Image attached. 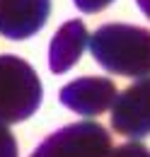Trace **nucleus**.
Returning a JSON list of instances; mask_svg holds the SVG:
<instances>
[{"mask_svg": "<svg viewBox=\"0 0 150 157\" xmlns=\"http://www.w3.org/2000/svg\"><path fill=\"white\" fill-rule=\"evenodd\" d=\"M75 7L80 10V12H99V10H104L107 5H112L114 0H73Z\"/></svg>", "mask_w": 150, "mask_h": 157, "instance_id": "10", "label": "nucleus"}, {"mask_svg": "<svg viewBox=\"0 0 150 157\" xmlns=\"http://www.w3.org/2000/svg\"><path fill=\"white\" fill-rule=\"evenodd\" d=\"M94 60L112 75H150V29L136 24H104L90 36Z\"/></svg>", "mask_w": 150, "mask_h": 157, "instance_id": "1", "label": "nucleus"}, {"mask_svg": "<svg viewBox=\"0 0 150 157\" xmlns=\"http://www.w3.org/2000/svg\"><path fill=\"white\" fill-rule=\"evenodd\" d=\"M41 80L37 70L19 56H0V121L19 123L41 106Z\"/></svg>", "mask_w": 150, "mask_h": 157, "instance_id": "2", "label": "nucleus"}, {"mask_svg": "<svg viewBox=\"0 0 150 157\" xmlns=\"http://www.w3.org/2000/svg\"><path fill=\"white\" fill-rule=\"evenodd\" d=\"M87 44H90V34H87V27L82 20H70L61 24L49 44V68L56 75L68 73L80 60Z\"/></svg>", "mask_w": 150, "mask_h": 157, "instance_id": "7", "label": "nucleus"}, {"mask_svg": "<svg viewBox=\"0 0 150 157\" xmlns=\"http://www.w3.org/2000/svg\"><path fill=\"white\" fill-rule=\"evenodd\" d=\"M109 157H150V150L143 143H124L119 147H112Z\"/></svg>", "mask_w": 150, "mask_h": 157, "instance_id": "9", "label": "nucleus"}, {"mask_svg": "<svg viewBox=\"0 0 150 157\" xmlns=\"http://www.w3.org/2000/svg\"><path fill=\"white\" fill-rule=\"evenodd\" d=\"M116 85L109 78H77L61 90V104L80 116H99L109 111L116 99Z\"/></svg>", "mask_w": 150, "mask_h": 157, "instance_id": "5", "label": "nucleus"}, {"mask_svg": "<svg viewBox=\"0 0 150 157\" xmlns=\"http://www.w3.org/2000/svg\"><path fill=\"white\" fill-rule=\"evenodd\" d=\"M112 133L97 121H77L44 138L29 157H109Z\"/></svg>", "mask_w": 150, "mask_h": 157, "instance_id": "3", "label": "nucleus"}, {"mask_svg": "<svg viewBox=\"0 0 150 157\" xmlns=\"http://www.w3.org/2000/svg\"><path fill=\"white\" fill-rule=\"evenodd\" d=\"M109 116H112V128L121 136H150V75L138 78V82H133L121 94H116Z\"/></svg>", "mask_w": 150, "mask_h": 157, "instance_id": "4", "label": "nucleus"}, {"mask_svg": "<svg viewBox=\"0 0 150 157\" xmlns=\"http://www.w3.org/2000/svg\"><path fill=\"white\" fill-rule=\"evenodd\" d=\"M0 157H17V140L5 121H0Z\"/></svg>", "mask_w": 150, "mask_h": 157, "instance_id": "8", "label": "nucleus"}, {"mask_svg": "<svg viewBox=\"0 0 150 157\" xmlns=\"http://www.w3.org/2000/svg\"><path fill=\"white\" fill-rule=\"evenodd\" d=\"M136 2H138L140 12H143V15H145V17L150 20V0H136Z\"/></svg>", "mask_w": 150, "mask_h": 157, "instance_id": "11", "label": "nucleus"}, {"mask_svg": "<svg viewBox=\"0 0 150 157\" xmlns=\"http://www.w3.org/2000/svg\"><path fill=\"white\" fill-rule=\"evenodd\" d=\"M51 0H0V34L22 41L34 36L46 24Z\"/></svg>", "mask_w": 150, "mask_h": 157, "instance_id": "6", "label": "nucleus"}]
</instances>
